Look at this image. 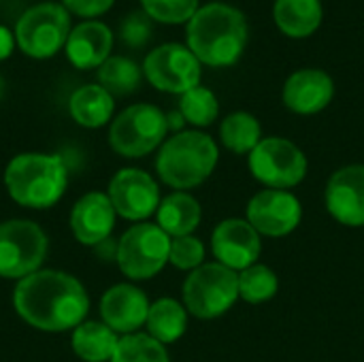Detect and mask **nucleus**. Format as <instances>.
<instances>
[{
    "mask_svg": "<svg viewBox=\"0 0 364 362\" xmlns=\"http://www.w3.org/2000/svg\"><path fill=\"white\" fill-rule=\"evenodd\" d=\"M17 314L38 331L62 333L77 329L90 309V299L79 280L62 271H36L15 288Z\"/></svg>",
    "mask_w": 364,
    "mask_h": 362,
    "instance_id": "nucleus-1",
    "label": "nucleus"
},
{
    "mask_svg": "<svg viewBox=\"0 0 364 362\" xmlns=\"http://www.w3.org/2000/svg\"><path fill=\"white\" fill-rule=\"evenodd\" d=\"M188 47L207 66H232L247 43V21L243 13L226 2L200 6L188 21Z\"/></svg>",
    "mask_w": 364,
    "mask_h": 362,
    "instance_id": "nucleus-2",
    "label": "nucleus"
},
{
    "mask_svg": "<svg viewBox=\"0 0 364 362\" xmlns=\"http://www.w3.org/2000/svg\"><path fill=\"white\" fill-rule=\"evenodd\" d=\"M4 183L15 203L47 209L66 190V164L55 154H21L9 162Z\"/></svg>",
    "mask_w": 364,
    "mask_h": 362,
    "instance_id": "nucleus-3",
    "label": "nucleus"
},
{
    "mask_svg": "<svg viewBox=\"0 0 364 362\" xmlns=\"http://www.w3.org/2000/svg\"><path fill=\"white\" fill-rule=\"evenodd\" d=\"M218 145L209 134L188 130L171 137L156 160L160 179L177 190L200 186L218 164Z\"/></svg>",
    "mask_w": 364,
    "mask_h": 362,
    "instance_id": "nucleus-4",
    "label": "nucleus"
},
{
    "mask_svg": "<svg viewBox=\"0 0 364 362\" xmlns=\"http://www.w3.org/2000/svg\"><path fill=\"white\" fill-rule=\"evenodd\" d=\"M239 299V273L220 265H200L183 284V301L190 314L203 320L226 314Z\"/></svg>",
    "mask_w": 364,
    "mask_h": 362,
    "instance_id": "nucleus-5",
    "label": "nucleus"
},
{
    "mask_svg": "<svg viewBox=\"0 0 364 362\" xmlns=\"http://www.w3.org/2000/svg\"><path fill=\"white\" fill-rule=\"evenodd\" d=\"M70 30V17L64 4L41 2L19 17L15 41L26 55L41 60L58 53L66 45Z\"/></svg>",
    "mask_w": 364,
    "mask_h": 362,
    "instance_id": "nucleus-6",
    "label": "nucleus"
},
{
    "mask_svg": "<svg viewBox=\"0 0 364 362\" xmlns=\"http://www.w3.org/2000/svg\"><path fill=\"white\" fill-rule=\"evenodd\" d=\"M166 113L158 107L141 102L122 111L109 130L111 147L126 158H141L154 151L166 137Z\"/></svg>",
    "mask_w": 364,
    "mask_h": 362,
    "instance_id": "nucleus-7",
    "label": "nucleus"
},
{
    "mask_svg": "<svg viewBox=\"0 0 364 362\" xmlns=\"http://www.w3.org/2000/svg\"><path fill=\"white\" fill-rule=\"evenodd\" d=\"M45 233L28 220H11L0 224V275L6 280H23L38 271L47 256Z\"/></svg>",
    "mask_w": 364,
    "mask_h": 362,
    "instance_id": "nucleus-8",
    "label": "nucleus"
},
{
    "mask_svg": "<svg viewBox=\"0 0 364 362\" xmlns=\"http://www.w3.org/2000/svg\"><path fill=\"white\" fill-rule=\"evenodd\" d=\"M171 239L158 224H136L117 245V265L130 280H149L168 262Z\"/></svg>",
    "mask_w": 364,
    "mask_h": 362,
    "instance_id": "nucleus-9",
    "label": "nucleus"
},
{
    "mask_svg": "<svg viewBox=\"0 0 364 362\" xmlns=\"http://www.w3.org/2000/svg\"><path fill=\"white\" fill-rule=\"evenodd\" d=\"M252 175L271 190H288L307 175V158L292 141L282 137L262 139L250 154Z\"/></svg>",
    "mask_w": 364,
    "mask_h": 362,
    "instance_id": "nucleus-10",
    "label": "nucleus"
},
{
    "mask_svg": "<svg viewBox=\"0 0 364 362\" xmlns=\"http://www.w3.org/2000/svg\"><path fill=\"white\" fill-rule=\"evenodd\" d=\"M143 73L154 87L162 92L186 94L200 81V62L190 47L166 43L147 53Z\"/></svg>",
    "mask_w": 364,
    "mask_h": 362,
    "instance_id": "nucleus-11",
    "label": "nucleus"
},
{
    "mask_svg": "<svg viewBox=\"0 0 364 362\" xmlns=\"http://www.w3.org/2000/svg\"><path fill=\"white\" fill-rule=\"evenodd\" d=\"M303 218V207L299 198L286 190H262L247 205V222L258 235L286 237L290 235Z\"/></svg>",
    "mask_w": 364,
    "mask_h": 362,
    "instance_id": "nucleus-12",
    "label": "nucleus"
},
{
    "mask_svg": "<svg viewBox=\"0 0 364 362\" xmlns=\"http://www.w3.org/2000/svg\"><path fill=\"white\" fill-rule=\"evenodd\" d=\"M109 201L126 220H145L160 207L158 183L139 169L119 171L109 183Z\"/></svg>",
    "mask_w": 364,
    "mask_h": 362,
    "instance_id": "nucleus-13",
    "label": "nucleus"
},
{
    "mask_svg": "<svg viewBox=\"0 0 364 362\" xmlns=\"http://www.w3.org/2000/svg\"><path fill=\"white\" fill-rule=\"evenodd\" d=\"M211 247L220 265L232 271H243L256 265L262 243H260V235L247 220L230 218L220 222L218 228L213 230Z\"/></svg>",
    "mask_w": 364,
    "mask_h": 362,
    "instance_id": "nucleus-14",
    "label": "nucleus"
},
{
    "mask_svg": "<svg viewBox=\"0 0 364 362\" xmlns=\"http://www.w3.org/2000/svg\"><path fill=\"white\" fill-rule=\"evenodd\" d=\"M326 209L346 226H364V164L339 169L326 186Z\"/></svg>",
    "mask_w": 364,
    "mask_h": 362,
    "instance_id": "nucleus-15",
    "label": "nucleus"
},
{
    "mask_svg": "<svg viewBox=\"0 0 364 362\" xmlns=\"http://www.w3.org/2000/svg\"><path fill=\"white\" fill-rule=\"evenodd\" d=\"M335 96V83L328 73L320 68H301L286 79L284 102L290 111L301 115L320 113L331 105Z\"/></svg>",
    "mask_w": 364,
    "mask_h": 362,
    "instance_id": "nucleus-16",
    "label": "nucleus"
},
{
    "mask_svg": "<svg viewBox=\"0 0 364 362\" xmlns=\"http://www.w3.org/2000/svg\"><path fill=\"white\" fill-rule=\"evenodd\" d=\"M147 314H149L147 297L143 294V290L128 284L109 288L100 301L102 322L115 333L132 335L136 329H141L147 322Z\"/></svg>",
    "mask_w": 364,
    "mask_h": 362,
    "instance_id": "nucleus-17",
    "label": "nucleus"
},
{
    "mask_svg": "<svg viewBox=\"0 0 364 362\" xmlns=\"http://www.w3.org/2000/svg\"><path fill=\"white\" fill-rule=\"evenodd\" d=\"M115 224V209L107 194L90 192L77 201L70 213V228L77 241L85 245H98L107 241Z\"/></svg>",
    "mask_w": 364,
    "mask_h": 362,
    "instance_id": "nucleus-18",
    "label": "nucleus"
},
{
    "mask_svg": "<svg viewBox=\"0 0 364 362\" xmlns=\"http://www.w3.org/2000/svg\"><path fill=\"white\" fill-rule=\"evenodd\" d=\"M113 34L100 21H83L70 30L66 41V55L77 68H100L111 53Z\"/></svg>",
    "mask_w": 364,
    "mask_h": 362,
    "instance_id": "nucleus-19",
    "label": "nucleus"
},
{
    "mask_svg": "<svg viewBox=\"0 0 364 362\" xmlns=\"http://www.w3.org/2000/svg\"><path fill=\"white\" fill-rule=\"evenodd\" d=\"M273 19L277 28L294 38L314 34L322 23L320 0H275Z\"/></svg>",
    "mask_w": 364,
    "mask_h": 362,
    "instance_id": "nucleus-20",
    "label": "nucleus"
},
{
    "mask_svg": "<svg viewBox=\"0 0 364 362\" xmlns=\"http://www.w3.org/2000/svg\"><path fill=\"white\" fill-rule=\"evenodd\" d=\"M200 205L186 192L166 196L158 207V226L168 237H188L200 224Z\"/></svg>",
    "mask_w": 364,
    "mask_h": 362,
    "instance_id": "nucleus-21",
    "label": "nucleus"
},
{
    "mask_svg": "<svg viewBox=\"0 0 364 362\" xmlns=\"http://www.w3.org/2000/svg\"><path fill=\"white\" fill-rule=\"evenodd\" d=\"M113 96L102 85H83L68 100L70 115L85 128H98L113 115Z\"/></svg>",
    "mask_w": 364,
    "mask_h": 362,
    "instance_id": "nucleus-22",
    "label": "nucleus"
},
{
    "mask_svg": "<svg viewBox=\"0 0 364 362\" xmlns=\"http://www.w3.org/2000/svg\"><path fill=\"white\" fill-rule=\"evenodd\" d=\"M119 339L105 322H81L73 333V350L85 362H111Z\"/></svg>",
    "mask_w": 364,
    "mask_h": 362,
    "instance_id": "nucleus-23",
    "label": "nucleus"
},
{
    "mask_svg": "<svg viewBox=\"0 0 364 362\" xmlns=\"http://www.w3.org/2000/svg\"><path fill=\"white\" fill-rule=\"evenodd\" d=\"M145 324L149 329V337H154L156 341L164 346V344L177 341L186 333L188 316H186V309L177 301L160 299L154 305H149Z\"/></svg>",
    "mask_w": 364,
    "mask_h": 362,
    "instance_id": "nucleus-24",
    "label": "nucleus"
},
{
    "mask_svg": "<svg viewBox=\"0 0 364 362\" xmlns=\"http://www.w3.org/2000/svg\"><path fill=\"white\" fill-rule=\"evenodd\" d=\"M220 137L224 147H228L235 154H252L256 145L262 141V130L260 122L245 111H235L230 113L222 126H220Z\"/></svg>",
    "mask_w": 364,
    "mask_h": 362,
    "instance_id": "nucleus-25",
    "label": "nucleus"
},
{
    "mask_svg": "<svg viewBox=\"0 0 364 362\" xmlns=\"http://www.w3.org/2000/svg\"><path fill=\"white\" fill-rule=\"evenodd\" d=\"M98 79L111 96H128L141 85V68L130 58L113 55L98 68Z\"/></svg>",
    "mask_w": 364,
    "mask_h": 362,
    "instance_id": "nucleus-26",
    "label": "nucleus"
},
{
    "mask_svg": "<svg viewBox=\"0 0 364 362\" xmlns=\"http://www.w3.org/2000/svg\"><path fill=\"white\" fill-rule=\"evenodd\" d=\"M277 288H279L277 275L267 265L256 262L239 273V297L252 305L273 299Z\"/></svg>",
    "mask_w": 364,
    "mask_h": 362,
    "instance_id": "nucleus-27",
    "label": "nucleus"
},
{
    "mask_svg": "<svg viewBox=\"0 0 364 362\" xmlns=\"http://www.w3.org/2000/svg\"><path fill=\"white\" fill-rule=\"evenodd\" d=\"M111 362H168V354L154 337L132 333L119 339Z\"/></svg>",
    "mask_w": 364,
    "mask_h": 362,
    "instance_id": "nucleus-28",
    "label": "nucleus"
},
{
    "mask_svg": "<svg viewBox=\"0 0 364 362\" xmlns=\"http://www.w3.org/2000/svg\"><path fill=\"white\" fill-rule=\"evenodd\" d=\"M179 113L183 115L186 122L194 126H211L220 113V102L215 94L203 85H196L181 94L179 100Z\"/></svg>",
    "mask_w": 364,
    "mask_h": 362,
    "instance_id": "nucleus-29",
    "label": "nucleus"
},
{
    "mask_svg": "<svg viewBox=\"0 0 364 362\" xmlns=\"http://www.w3.org/2000/svg\"><path fill=\"white\" fill-rule=\"evenodd\" d=\"M145 13L162 23H183L200 9L198 0H141Z\"/></svg>",
    "mask_w": 364,
    "mask_h": 362,
    "instance_id": "nucleus-30",
    "label": "nucleus"
},
{
    "mask_svg": "<svg viewBox=\"0 0 364 362\" xmlns=\"http://www.w3.org/2000/svg\"><path fill=\"white\" fill-rule=\"evenodd\" d=\"M205 260V245L200 239L188 235V237H175L171 239V252L168 262L175 265L181 271H194Z\"/></svg>",
    "mask_w": 364,
    "mask_h": 362,
    "instance_id": "nucleus-31",
    "label": "nucleus"
},
{
    "mask_svg": "<svg viewBox=\"0 0 364 362\" xmlns=\"http://www.w3.org/2000/svg\"><path fill=\"white\" fill-rule=\"evenodd\" d=\"M149 15L145 13H132L126 17V21L122 23V38L130 45V47H141L149 41L151 36V23L147 19Z\"/></svg>",
    "mask_w": 364,
    "mask_h": 362,
    "instance_id": "nucleus-32",
    "label": "nucleus"
},
{
    "mask_svg": "<svg viewBox=\"0 0 364 362\" xmlns=\"http://www.w3.org/2000/svg\"><path fill=\"white\" fill-rule=\"evenodd\" d=\"M113 2L115 0H62L64 9L83 17H96V15L107 13L113 6Z\"/></svg>",
    "mask_w": 364,
    "mask_h": 362,
    "instance_id": "nucleus-33",
    "label": "nucleus"
},
{
    "mask_svg": "<svg viewBox=\"0 0 364 362\" xmlns=\"http://www.w3.org/2000/svg\"><path fill=\"white\" fill-rule=\"evenodd\" d=\"M15 47V36L9 28L0 26V60H6Z\"/></svg>",
    "mask_w": 364,
    "mask_h": 362,
    "instance_id": "nucleus-34",
    "label": "nucleus"
},
{
    "mask_svg": "<svg viewBox=\"0 0 364 362\" xmlns=\"http://www.w3.org/2000/svg\"><path fill=\"white\" fill-rule=\"evenodd\" d=\"M166 124H168V130H179L186 124V119H183V115L179 111H173V113L166 115Z\"/></svg>",
    "mask_w": 364,
    "mask_h": 362,
    "instance_id": "nucleus-35",
    "label": "nucleus"
},
{
    "mask_svg": "<svg viewBox=\"0 0 364 362\" xmlns=\"http://www.w3.org/2000/svg\"><path fill=\"white\" fill-rule=\"evenodd\" d=\"M4 96V79L0 77V98Z\"/></svg>",
    "mask_w": 364,
    "mask_h": 362,
    "instance_id": "nucleus-36",
    "label": "nucleus"
}]
</instances>
